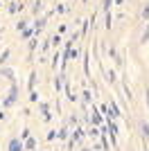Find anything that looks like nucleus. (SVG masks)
I'll return each mask as SVG.
<instances>
[{
    "label": "nucleus",
    "mask_w": 149,
    "mask_h": 151,
    "mask_svg": "<svg viewBox=\"0 0 149 151\" xmlns=\"http://www.w3.org/2000/svg\"><path fill=\"white\" fill-rule=\"evenodd\" d=\"M16 101H18V83H16V81H12V90H9V95L5 97L2 106H5V108H9V106H14Z\"/></svg>",
    "instance_id": "nucleus-1"
},
{
    "label": "nucleus",
    "mask_w": 149,
    "mask_h": 151,
    "mask_svg": "<svg viewBox=\"0 0 149 151\" xmlns=\"http://www.w3.org/2000/svg\"><path fill=\"white\" fill-rule=\"evenodd\" d=\"M9 151H25V145L20 138H12L9 140Z\"/></svg>",
    "instance_id": "nucleus-2"
},
{
    "label": "nucleus",
    "mask_w": 149,
    "mask_h": 151,
    "mask_svg": "<svg viewBox=\"0 0 149 151\" xmlns=\"http://www.w3.org/2000/svg\"><path fill=\"white\" fill-rule=\"evenodd\" d=\"M90 122H93L95 126H102V124H104V117H102V113H99L97 108H93V113H90Z\"/></svg>",
    "instance_id": "nucleus-3"
},
{
    "label": "nucleus",
    "mask_w": 149,
    "mask_h": 151,
    "mask_svg": "<svg viewBox=\"0 0 149 151\" xmlns=\"http://www.w3.org/2000/svg\"><path fill=\"white\" fill-rule=\"evenodd\" d=\"M38 108H41V115H43V120H45V122H50V120H52V115H50V104L41 101V104H38Z\"/></svg>",
    "instance_id": "nucleus-4"
},
{
    "label": "nucleus",
    "mask_w": 149,
    "mask_h": 151,
    "mask_svg": "<svg viewBox=\"0 0 149 151\" xmlns=\"http://www.w3.org/2000/svg\"><path fill=\"white\" fill-rule=\"evenodd\" d=\"M84 135H86V133H84V129H81V126H77L70 140H74V142H81V140H84Z\"/></svg>",
    "instance_id": "nucleus-5"
},
{
    "label": "nucleus",
    "mask_w": 149,
    "mask_h": 151,
    "mask_svg": "<svg viewBox=\"0 0 149 151\" xmlns=\"http://www.w3.org/2000/svg\"><path fill=\"white\" fill-rule=\"evenodd\" d=\"M45 23H48V16H38V18H36V25H34V32H41L45 27Z\"/></svg>",
    "instance_id": "nucleus-6"
},
{
    "label": "nucleus",
    "mask_w": 149,
    "mask_h": 151,
    "mask_svg": "<svg viewBox=\"0 0 149 151\" xmlns=\"http://www.w3.org/2000/svg\"><path fill=\"white\" fill-rule=\"evenodd\" d=\"M34 86H36V70H32V72H30V79H27V88H30V93L34 90Z\"/></svg>",
    "instance_id": "nucleus-7"
},
{
    "label": "nucleus",
    "mask_w": 149,
    "mask_h": 151,
    "mask_svg": "<svg viewBox=\"0 0 149 151\" xmlns=\"http://www.w3.org/2000/svg\"><path fill=\"white\" fill-rule=\"evenodd\" d=\"M23 145H25V149H27V151H34V149H36V138H32V135H30Z\"/></svg>",
    "instance_id": "nucleus-8"
},
{
    "label": "nucleus",
    "mask_w": 149,
    "mask_h": 151,
    "mask_svg": "<svg viewBox=\"0 0 149 151\" xmlns=\"http://www.w3.org/2000/svg\"><path fill=\"white\" fill-rule=\"evenodd\" d=\"M56 138H59V140H68V138H70V131H68V126L59 129V131H56Z\"/></svg>",
    "instance_id": "nucleus-9"
},
{
    "label": "nucleus",
    "mask_w": 149,
    "mask_h": 151,
    "mask_svg": "<svg viewBox=\"0 0 149 151\" xmlns=\"http://www.w3.org/2000/svg\"><path fill=\"white\" fill-rule=\"evenodd\" d=\"M41 12H43V0H36V2H34V7H32V14L41 16Z\"/></svg>",
    "instance_id": "nucleus-10"
},
{
    "label": "nucleus",
    "mask_w": 149,
    "mask_h": 151,
    "mask_svg": "<svg viewBox=\"0 0 149 151\" xmlns=\"http://www.w3.org/2000/svg\"><path fill=\"white\" fill-rule=\"evenodd\" d=\"M20 9H23V5H18V2H12V5L7 7V12H9V14H18Z\"/></svg>",
    "instance_id": "nucleus-11"
},
{
    "label": "nucleus",
    "mask_w": 149,
    "mask_h": 151,
    "mask_svg": "<svg viewBox=\"0 0 149 151\" xmlns=\"http://www.w3.org/2000/svg\"><path fill=\"white\" fill-rule=\"evenodd\" d=\"M34 34H36V32L32 29V27H25V29L20 32V36H23V38H34Z\"/></svg>",
    "instance_id": "nucleus-12"
},
{
    "label": "nucleus",
    "mask_w": 149,
    "mask_h": 151,
    "mask_svg": "<svg viewBox=\"0 0 149 151\" xmlns=\"http://www.w3.org/2000/svg\"><path fill=\"white\" fill-rule=\"evenodd\" d=\"M140 131H142V135L149 140V122H140Z\"/></svg>",
    "instance_id": "nucleus-13"
},
{
    "label": "nucleus",
    "mask_w": 149,
    "mask_h": 151,
    "mask_svg": "<svg viewBox=\"0 0 149 151\" xmlns=\"http://www.w3.org/2000/svg\"><path fill=\"white\" fill-rule=\"evenodd\" d=\"M9 54H12V50H2V54H0V65H5V63H7Z\"/></svg>",
    "instance_id": "nucleus-14"
},
{
    "label": "nucleus",
    "mask_w": 149,
    "mask_h": 151,
    "mask_svg": "<svg viewBox=\"0 0 149 151\" xmlns=\"http://www.w3.org/2000/svg\"><path fill=\"white\" fill-rule=\"evenodd\" d=\"M81 97H84V104H90V99H93V95H90V90H86V88H84Z\"/></svg>",
    "instance_id": "nucleus-15"
},
{
    "label": "nucleus",
    "mask_w": 149,
    "mask_h": 151,
    "mask_svg": "<svg viewBox=\"0 0 149 151\" xmlns=\"http://www.w3.org/2000/svg\"><path fill=\"white\" fill-rule=\"evenodd\" d=\"M0 75H2V77H12V79H14V70L12 68H2V70H0Z\"/></svg>",
    "instance_id": "nucleus-16"
},
{
    "label": "nucleus",
    "mask_w": 149,
    "mask_h": 151,
    "mask_svg": "<svg viewBox=\"0 0 149 151\" xmlns=\"http://www.w3.org/2000/svg\"><path fill=\"white\" fill-rule=\"evenodd\" d=\"M106 75H108V81H111V83H115V81H118V75H115V70H108Z\"/></svg>",
    "instance_id": "nucleus-17"
},
{
    "label": "nucleus",
    "mask_w": 149,
    "mask_h": 151,
    "mask_svg": "<svg viewBox=\"0 0 149 151\" xmlns=\"http://www.w3.org/2000/svg\"><path fill=\"white\" fill-rule=\"evenodd\" d=\"M142 43H149V25L145 27V32H142V38H140Z\"/></svg>",
    "instance_id": "nucleus-18"
},
{
    "label": "nucleus",
    "mask_w": 149,
    "mask_h": 151,
    "mask_svg": "<svg viewBox=\"0 0 149 151\" xmlns=\"http://www.w3.org/2000/svg\"><path fill=\"white\" fill-rule=\"evenodd\" d=\"M54 88H56V90H61V88H63V77H56V81H54Z\"/></svg>",
    "instance_id": "nucleus-19"
},
{
    "label": "nucleus",
    "mask_w": 149,
    "mask_h": 151,
    "mask_svg": "<svg viewBox=\"0 0 149 151\" xmlns=\"http://www.w3.org/2000/svg\"><path fill=\"white\" fill-rule=\"evenodd\" d=\"M66 9H68V7H66V5H56L54 9H52V12H54V14H63V12H66Z\"/></svg>",
    "instance_id": "nucleus-20"
},
{
    "label": "nucleus",
    "mask_w": 149,
    "mask_h": 151,
    "mask_svg": "<svg viewBox=\"0 0 149 151\" xmlns=\"http://www.w3.org/2000/svg\"><path fill=\"white\" fill-rule=\"evenodd\" d=\"M36 45H38V41H36V38H30V54H32L34 50H36Z\"/></svg>",
    "instance_id": "nucleus-21"
},
{
    "label": "nucleus",
    "mask_w": 149,
    "mask_h": 151,
    "mask_svg": "<svg viewBox=\"0 0 149 151\" xmlns=\"http://www.w3.org/2000/svg\"><path fill=\"white\" fill-rule=\"evenodd\" d=\"M140 16H142L145 20H149V2L145 5V9H142V14H140Z\"/></svg>",
    "instance_id": "nucleus-22"
},
{
    "label": "nucleus",
    "mask_w": 149,
    "mask_h": 151,
    "mask_svg": "<svg viewBox=\"0 0 149 151\" xmlns=\"http://www.w3.org/2000/svg\"><path fill=\"white\" fill-rule=\"evenodd\" d=\"M27 138H30V129L25 126V129H23V133H20V140H23V142H25V140H27Z\"/></svg>",
    "instance_id": "nucleus-23"
},
{
    "label": "nucleus",
    "mask_w": 149,
    "mask_h": 151,
    "mask_svg": "<svg viewBox=\"0 0 149 151\" xmlns=\"http://www.w3.org/2000/svg\"><path fill=\"white\" fill-rule=\"evenodd\" d=\"M25 27H27V20H18V25H16V29H18V32H23Z\"/></svg>",
    "instance_id": "nucleus-24"
},
{
    "label": "nucleus",
    "mask_w": 149,
    "mask_h": 151,
    "mask_svg": "<svg viewBox=\"0 0 149 151\" xmlns=\"http://www.w3.org/2000/svg\"><path fill=\"white\" fill-rule=\"evenodd\" d=\"M59 43H61V34H56V36H52V43H50V45H59Z\"/></svg>",
    "instance_id": "nucleus-25"
},
{
    "label": "nucleus",
    "mask_w": 149,
    "mask_h": 151,
    "mask_svg": "<svg viewBox=\"0 0 149 151\" xmlns=\"http://www.w3.org/2000/svg\"><path fill=\"white\" fill-rule=\"evenodd\" d=\"M30 99L32 101H38V93H36V90H32V93H30Z\"/></svg>",
    "instance_id": "nucleus-26"
},
{
    "label": "nucleus",
    "mask_w": 149,
    "mask_h": 151,
    "mask_svg": "<svg viewBox=\"0 0 149 151\" xmlns=\"http://www.w3.org/2000/svg\"><path fill=\"white\" fill-rule=\"evenodd\" d=\"M88 135H93V138H99V131H97V129H90V131H88Z\"/></svg>",
    "instance_id": "nucleus-27"
},
{
    "label": "nucleus",
    "mask_w": 149,
    "mask_h": 151,
    "mask_svg": "<svg viewBox=\"0 0 149 151\" xmlns=\"http://www.w3.org/2000/svg\"><path fill=\"white\" fill-rule=\"evenodd\" d=\"M56 138V131H48V140H54Z\"/></svg>",
    "instance_id": "nucleus-28"
},
{
    "label": "nucleus",
    "mask_w": 149,
    "mask_h": 151,
    "mask_svg": "<svg viewBox=\"0 0 149 151\" xmlns=\"http://www.w3.org/2000/svg\"><path fill=\"white\" fill-rule=\"evenodd\" d=\"M145 99H147V108H149V86L145 88Z\"/></svg>",
    "instance_id": "nucleus-29"
},
{
    "label": "nucleus",
    "mask_w": 149,
    "mask_h": 151,
    "mask_svg": "<svg viewBox=\"0 0 149 151\" xmlns=\"http://www.w3.org/2000/svg\"><path fill=\"white\" fill-rule=\"evenodd\" d=\"M113 2H115L118 7H122V5H124V0H113Z\"/></svg>",
    "instance_id": "nucleus-30"
},
{
    "label": "nucleus",
    "mask_w": 149,
    "mask_h": 151,
    "mask_svg": "<svg viewBox=\"0 0 149 151\" xmlns=\"http://www.w3.org/2000/svg\"><path fill=\"white\" fill-rule=\"evenodd\" d=\"M7 115H5V111H0V120H5Z\"/></svg>",
    "instance_id": "nucleus-31"
},
{
    "label": "nucleus",
    "mask_w": 149,
    "mask_h": 151,
    "mask_svg": "<svg viewBox=\"0 0 149 151\" xmlns=\"http://www.w3.org/2000/svg\"><path fill=\"white\" fill-rule=\"evenodd\" d=\"M0 38H2V32H0Z\"/></svg>",
    "instance_id": "nucleus-32"
},
{
    "label": "nucleus",
    "mask_w": 149,
    "mask_h": 151,
    "mask_svg": "<svg viewBox=\"0 0 149 151\" xmlns=\"http://www.w3.org/2000/svg\"><path fill=\"white\" fill-rule=\"evenodd\" d=\"M145 151H149V147H147V149H145Z\"/></svg>",
    "instance_id": "nucleus-33"
}]
</instances>
